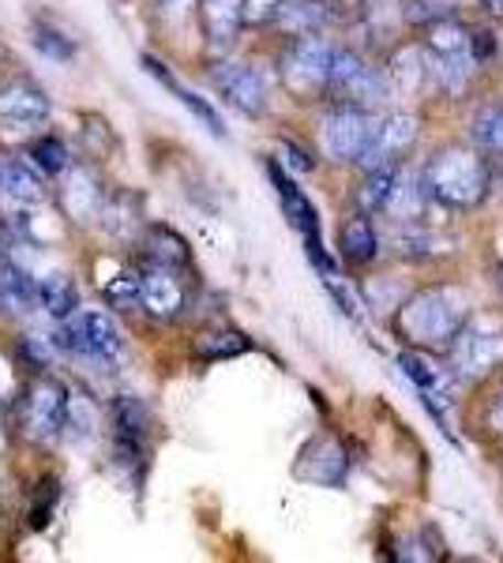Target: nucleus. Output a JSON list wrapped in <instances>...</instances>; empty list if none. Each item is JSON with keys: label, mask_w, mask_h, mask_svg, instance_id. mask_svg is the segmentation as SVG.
I'll return each mask as SVG.
<instances>
[{"label": "nucleus", "mask_w": 503, "mask_h": 563, "mask_svg": "<svg viewBox=\"0 0 503 563\" xmlns=\"http://www.w3.org/2000/svg\"><path fill=\"white\" fill-rule=\"evenodd\" d=\"M102 294H106L109 305H132V301H140V297H143V271L121 267V271H117V278H106Z\"/></svg>", "instance_id": "obj_29"}, {"label": "nucleus", "mask_w": 503, "mask_h": 563, "mask_svg": "<svg viewBox=\"0 0 503 563\" xmlns=\"http://www.w3.org/2000/svg\"><path fill=\"white\" fill-rule=\"evenodd\" d=\"M489 185H492L489 162L473 147H466V143L440 147L428 158L425 174H420V188H425L428 199H440V203L459 207V211L478 207L489 196Z\"/></svg>", "instance_id": "obj_2"}, {"label": "nucleus", "mask_w": 503, "mask_h": 563, "mask_svg": "<svg viewBox=\"0 0 503 563\" xmlns=\"http://www.w3.org/2000/svg\"><path fill=\"white\" fill-rule=\"evenodd\" d=\"M0 305L8 308V312H34V308L42 305L39 297V282L26 275L23 267H15V263H0Z\"/></svg>", "instance_id": "obj_18"}, {"label": "nucleus", "mask_w": 503, "mask_h": 563, "mask_svg": "<svg viewBox=\"0 0 503 563\" xmlns=\"http://www.w3.org/2000/svg\"><path fill=\"white\" fill-rule=\"evenodd\" d=\"M447 353H451V365L462 379H478L503 357V327H492L484 320L473 323L466 320V327L455 334Z\"/></svg>", "instance_id": "obj_8"}, {"label": "nucleus", "mask_w": 503, "mask_h": 563, "mask_svg": "<svg viewBox=\"0 0 503 563\" xmlns=\"http://www.w3.org/2000/svg\"><path fill=\"white\" fill-rule=\"evenodd\" d=\"M271 185H274V192H278V199H282V211H286V218L294 222V230L305 238V249H308V256H313V263H316V267H324V275H335L331 260H327V252H324V238H319V214H316L313 199L300 192V188L286 174H282L274 162H271Z\"/></svg>", "instance_id": "obj_9"}, {"label": "nucleus", "mask_w": 503, "mask_h": 563, "mask_svg": "<svg viewBox=\"0 0 503 563\" xmlns=\"http://www.w3.org/2000/svg\"><path fill=\"white\" fill-rule=\"evenodd\" d=\"M143 68H147V71H151V76H154V79H158V84H162V87H166V90H170V95H173V98H177V102H181V106H185V109H192V113H196V117H199V121H204V124H207V129H210V132H215V135H222V140H226V129H222V117H218V113H215V106H210V102H204V98H199V95H196V90H188L185 84H181V79H177V76H173V71H170L166 65H162V60H158V57H151V53H147V57H143Z\"/></svg>", "instance_id": "obj_16"}, {"label": "nucleus", "mask_w": 503, "mask_h": 563, "mask_svg": "<svg viewBox=\"0 0 503 563\" xmlns=\"http://www.w3.org/2000/svg\"><path fill=\"white\" fill-rule=\"evenodd\" d=\"M376 121L380 117H372V109H357V106L327 109L324 121H319V147L335 162H361L372 143V132H376Z\"/></svg>", "instance_id": "obj_4"}, {"label": "nucleus", "mask_w": 503, "mask_h": 563, "mask_svg": "<svg viewBox=\"0 0 503 563\" xmlns=\"http://www.w3.org/2000/svg\"><path fill=\"white\" fill-rule=\"evenodd\" d=\"M39 297H42L45 312L57 316V320H68V316L76 312V305H79L76 282H72L68 275H61V271L39 278Z\"/></svg>", "instance_id": "obj_24"}, {"label": "nucleus", "mask_w": 503, "mask_h": 563, "mask_svg": "<svg viewBox=\"0 0 503 563\" xmlns=\"http://www.w3.org/2000/svg\"><path fill=\"white\" fill-rule=\"evenodd\" d=\"M188 8H199V0H162V15H181Z\"/></svg>", "instance_id": "obj_37"}, {"label": "nucleus", "mask_w": 503, "mask_h": 563, "mask_svg": "<svg viewBox=\"0 0 503 563\" xmlns=\"http://www.w3.org/2000/svg\"><path fill=\"white\" fill-rule=\"evenodd\" d=\"M34 49H39L42 57H50V60H72V57H76V42H72L68 34H61L57 26H50V23L34 26Z\"/></svg>", "instance_id": "obj_31"}, {"label": "nucleus", "mask_w": 503, "mask_h": 563, "mask_svg": "<svg viewBox=\"0 0 503 563\" xmlns=\"http://www.w3.org/2000/svg\"><path fill=\"white\" fill-rule=\"evenodd\" d=\"M484 4H489L492 12H503V0H484Z\"/></svg>", "instance_id": "obj_39"}, {"label": "nucleus", "mask_w": 503, "mask_h": 563, "mask_svg": "<svg viewBox=\"0 0 503 563\" xmlns=\"http://www.w3.org/2000/svg\"><path fill=\"white\" fill-rule=\"evenodd\" d=\"M147 252L154 263H166V267H188V244L177 238L173 230H151L147 238Z\"/></svg>", "instance_id": "obj_27"}, {"label": "nucleus", "mask_w": 503, "mask_h": 563, "mask_svg": "<svg viewBox=\"0 0 503 563\" xmlns=\"http://www.w3.org/2000/svg\"><path fill=\"white\" fill-rule=\"evenodd\" d=\"M282 0H244V23L249 26H263L278 20Z\"/></svg>", "instance_id": "obj_35"}, {"label": "nucleus", "mask_w": 503, "mask_h": 563, "mask_svg": "<svg viewBox=\"0 0 503 563\" xmlns=\"http://www.w3.org/2000/svg\"><path fill=\"white\" fill-rule=\"evenodd\" d=\"M331 20V12L324 8V0H282L278 8V26H286L289 34H319V26Z\"/></svg>", "instance_id": "obj_21"}, {"label": "nucleus", "mask_w": 503, "mask_h": 563, "mask_svg": "<svg viewBox=\"0 0 503 563\" xmlns=\"http://www.w3.org/2000/svg\"><path fill=\"white\" fill-rule=\"evenodd\" d=\"M113 429H117V448L132 451V455H140L143 448V435H147V410H143L140 398L132 395H121L113 402Z\"/></svg>", "instance_id": "obj_19"}, {"label": "nucleus", "mask_w": 503, "mask_h": 563, "mask_svg": "<svg viewBox=\"0 0 503 563\" xmlns=\"http://www.w3.org/2000/svg\"><path fill=\"white\" fill-rule=\"evenodd\" d=\"M31 162L42 174H64L68 169V147H64L57 135H42V140L31 143Z\"/></svg>", "instance_id": "obj_28"}, {"label": "nucleus", "mask_w": 503, "mask_h": 563, "mask_svg": "<svg viewBox=\"0 0 503 563\" xmlns=\"http://www.w3.org/2000/svg\"><path fill=\"white\" fill-rule=\"evenodd\" d=\"M500 286H503V267H500Z\"/></svg>", "instance_id": "obj_40"}, {"label": "nucleus", "mask_w": 503, "mask_h": 563, "mask_svg": "<svg viewBox=\"0 0 503 563\" xmlns=\"http://www.w3.org/2000/svg\"><path fill=\"white\" fill-rule=\"evenodd\" d=\"M188 289L181 282V267H166V263H154L143 271V297L140 305L147 308L154 320H173V316L185 308Z\"/></svg>", "instance_id": "obj_12"}, {"label": "nucleus", "mask_w": 503, "mask_h": 563, "mask_svg": "<svg viewBox=\"0 0 503 563\" xmlns=\"http://www.w3.org/2000/svg\"><path fill=\"white\" fill-rule=\"evenodd\" d=\"M215 87L244 117H263L267 109V79L252 65H222L215 71Z\"/></svg>", "instance_id": "obj_11"}, {"label": "nucleus", "mask_w": 503, "mask_h": 563, "mask_svg": "<svg viewBox=\"0 0 503 563\" xmlns=\"http://www.w3.org/2000/svg\"><path fill=\"white\" fill-rule=\"evenodd\" d=\"M199 26L215 53H226L244 31V0H199Z\"/></svg>", "instance_id": "obj_14"}, {"label": "nucleus", "mask_w": 503, "mask_h": 563, "mask_svg": "<svg viewBox=\"0 0 503 563\" xmlns=\"http://www.w3.org/2000/svg\"><path fill=\"white\" fill-rule=\"evenodd\" d=\"M45 174L34 162L8 158L0 162V192L12 196L15 203H42L45 199Z\"/></svg>", "instance_id": "obj_17"}, {"label": "nucleus", "mask_w": 503, "mask_h": 563, "mask_svg": "<svg viewBox=\"0 0 503 563\" xmlns=\"http://www.w3.org/2000/svg\"><path fill=\"white\" fill-rule=\"evenodd\" d=\"M398 365H402V372H406L409 379H414V384L420 387V390H433V387H440V372H436L433 365H428L425 357H420V353H402L398 357Z\"/></svg>", "instance_id": "obj_34"}, {"label": "nucleus", "mask_w": 503, "mask_h": 563, "mask_svg": "<svg viewBox=\"0 0 503 563\" xmlns=\"http://www.w3.org/2000/svg\"><path fill=\"white\" fill-rule=\"evenodd\" d=\"M473 140H478L484 151L503 154V106L481 109L478 121H473Z\"/></svg>", "instance_id": "obj_30"}, {"label": "nucleus", "mask_w": 503, "mask_h": 563, "mask_svg": "<svg viewBox=\"0 0 503 563\" xmlns=\"http://www.w3.org/2000/svg\"><path fill=\"white\" fill-rule=\"evenodd\" d=\"M331 65H335L331 42L319 38V34H297V38L286 45V53H282L278 71L289 95L319 98L331 87Z\"/></svg>", "instance_id": "obj_3"}, {"label": "nucleus", "mask_w": 503, "mask_h": 563, "mask_svg": "<svg viewBox=\"0 0 503 563\" xmlns=\"http://www.w3.org/2000/svg\"><path fill=\"white\" fill-rule=\"evenodd\" d=\"M64 429L76 435V440H90V435H95L98 413L84 395H68V421H64Z\"/></svg>", "instance_id": "obj_32"}, {"label": "nucleus", "mask_w": 503, "mask_h": 563, "mask_svg": "<svg viewBox=\"0 0 503 563\" xmlns=\"http://www.w3.org/2000/svg\"><path fill=\"white\" fill-rule=\"evenodd\" d=\"M338 244H342V256L350 263H372L380 252V241H376V230H372L369 218H350L338 233Z\"/></svg>", "instance_id": "obj_23"}, {"label": "nucleus", "mask_w": 503, "mask_h": 563, "mask_svg": "<svg viewBox=\"0 0 503 563\" xmlns=\"http://www.w3.org/2000/svg\"><path fill=\"white\" fill-rule=\"evenodd\" d=\"M466 305L459 289L451 286H428L417 289L406 305L398 308L395 327L409 350H451L455 334L466 327Z\"/></svg>", "instance_id": "obj_1"}, {"label": "nucleus", "mask_w": 503, "mask_h": 563, "mask_svg": "<svg viewBox=\"0 0 503 563\" xmlns=\"http://www.w3.org/2000/svg\"><path fill=\"white\" fill-rule=\"evenodd\" d=\"M308 451L316 455V470H308V474H300V477L316 481V485H342V477H346V451L338 448L331 435L316 440Z\"/></svg>", "instance_id": "obj_25"}, {"label": "nucleus", "mask_w": 503, "mask_h": 563, "mask_svg": "<svg viewBox=\"0 0 503 563\" xmlns=\"http://www.w3.org/2000/svg\"><path fill=\"white\" fill-rule=\"evenodd\" d=\"M64 342L87 361L98 365H117L124 357V334L117 320L102 308H84V312H72L68 327H64Z\"/></svg>", "instance_id": "obj_6"}, {"label": "nucleus", "mask_w": 503, "mask_h": 563, "mask_svg": "<svg viewBox=\"0 0 503 563\" xmlns=\"http://www.w3.org/2000/svg\"><path fill=\"white\" fill-rule=\"evenodd\" d=\"M395 192V166H380V169H369L357 188V203H361L364 214H376V211H387V199Z\"/></svg>", "instance_id": "obj_26"}, {"label": "nucleus", "mask_w": 503, "mask_h": 563, "mask_svg": "<svg viewBox=\"0 0 503 563\" xmlns=\"http://www.w3.org/2000/svg\"><path fill=\"white\" fill-rule=\"evenodd\" d=\"M64 421H68V387L53 376L34 379L20 398V429L26 440L50 443L57 440Z\"/></svg>", "instance_id": "obj_5"}, {"label": "nucleus", "mask_w": 503, "mask_h": 563, "mask_svg": "<svg viewBox=\"0 0 503 563\" xmlns=\"http://www.w3.org/2000/svg\"><path fill=\"white\" fill-rule=\"evenodd\" d=\"M53 113L50 98H45L42 87L26 84V79H15V84H0V121L8 124H45Z\"/></svg>", "instance_id": "obj_13"}, {"label": "nucleus", "mask_w": 503, "mask_h": 563, "mask_svg": "<svg viewBox=\"0 0 503 563\" xmlns=\"http://www.w3.org/2000/svg\"><path fill=\"white\" fill-rule=\"evenodd\" d=\"M417 140V117L409 113H387L376 121V132H372V143L364 151L361 166L364 169H380V166H398L409 154Z\"/></svg>", "instance_id": "obj_10"}, {"label": "nucleus", "mask_w": 503, "mask_h": 563, "mask_svg": "<svg viewBox=\"0 0 503 563\" xmlns=\"http://www.w3.org/2000/svg\"><path fill=\"white\" fill-rule=\"evenodd\" d=\"M492 424H496V432H503V395H500L496 410H492Z\"/></svg>", "instance_id": "obj_38"}, {"label": "nucleus", "mask_w": 503, "mask_h": 563, "mask_svg": "<svg viewBox=\"0 0 503 563\" xmlns=\"http://www.w3.org/2000/svg\"><path fill=\"white\" fill-rule=\"evenodd\" d=\"M249 342L241 339V334L233 331H222V334H204V339L196 342V353L207 361H218V357H233V353H244Z\"/></svg>", "instance_id": "obj_33"}, {"label": "nucleus", "mask_w": 503, "mask_h": 563, "mask_svg": "<svg viewBox=\"0 0 503 563\" xmlns=\"http://www.w3.org/2000/svg\"><path fill=\"white\" fill-rule=\"evenodd\" d=\"M15 395V379H12V368H8V361L0 357V410H4L8 402H12Z\"/></svg>", "instance_id": "obj_36"}, {"label": "nucleus", "mask_w": 503, "mask_h": 563, "mask_svg": "<svg viewBox=\"0 0 503 563\" xmlns=\"http://www.w3.org/2000/svg\"><path fill=\"white\" fill-rule=\"evenodd\" d=\"M331 95L338 98V106H357V109H372L387 98V79L380 76V68H372L361 53L353 49H335V65H331Z\"/></svg>", "instance_id": "obj_7"}, {"label": "nucleus", "mask_w": 503, "mask_h": 563, "mask_svg": "<svg viewBox=\"0 0 503 563\" xmlns=\"http://www.w3.org/2000/svg\"><path fill=\"white\" fill-rule=\"evenodd\" d=\"M425 49L433 57H455V53H473V34L466 31L459 20H447V15H436L425 31Z\"/></svg>", "instance_id": "obj_20"}, {"label": "nucleus", "mask_w": 503, "mask_h": 563, "mask_svg": "<svg viewBox=\"0 0 503 563\" xmlns=\"http://www.w3.org/2000/svg\"><path fill=\"white\" fill-rule=\"evenodd\" d=\"M98 222H102L117 241H128L135 230H140V199L128 196V192H113V196H106V203H102V214H98Z\"/></svg>", "instance_id": "obj_22"}, {"label": "nucleus", "mask_w": 503, "mask_h": 563, "mask_svg": "<svg viewBox=\"0 0 503 563\" xmlns=\"http://www.w3.org/2000/svg\"><path fill=\"white\" fill-rule=\"evenodd\" d=\"M106 203V188L90 169H72L64 177V211H68L76 222H95L102 214Z\"/></svg>", "instance_id": "obj_15"}]
</instances>
